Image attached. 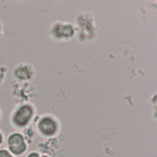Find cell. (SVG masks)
<instances>
[{"mask_svg":"<svg viewBox=\"0 0 157 157\" xmlns=\"http://www.w3.org/2000/svg\"><path fill=\"white\" fill-rule=\"evenodd\" d=\"M39 128L41 132L48 136L53 134L55 132L56 124L52 118L45 117L40 120L39 124Z\"/></svg>","mask_w":157,"mask_h":157,"instance_id":"cell-3","label":"cell"},{"mask_svg":"<svg viewBox=\"0 0 157 157\" xmlns=\"http://www.w3.org/2000/svg\"><path fill=\"white\" fill-rule=\"evenodd\" d=\"M28 157H39V156L37 153H31L28 155Z\"/></svg>","mask_w":157,"mask_h":157,"instance_id":"cell-6","label":"cell"},{"mask_svg":"<svg viewBox=\"0 0 157 157\" xmlns=\"http://www.w3.org/2000/svg\"><path fill=\"white\" fill-rule=\"evenodd\" d=\"M42 157H47V156H42Z\"/></svg>","mask_w":157,"mask_h":157,"instance_id":"cell-9","label":"cell"},{"mask_svg":"<svg viewBox=\"0 0 157 157\" xmlns=\"http://www.w3.org/2000/svg\"><path fill=\"white\" fill-rule=\"evenodd\" d=\"M8 145L12 152L19 155L22 153L26 149V144L23 136L18 132L10 134L8 138Z\"/></svg>","mask_w":157,"mask_h":157,"instance_id":"cell-2","label":"cell"},{"mask_svg":"<svg viewBox=\"0 0 157 157\" xmlns=\"http://www.w3.org/2000/svg\"><path fill=\"white\" fill-rule=\"evenodd\" d=\"M0 157H12V156L6 150H0Z\"/></svg>","mask_w":157,"mask_h":157,"instance_id":"cell-4","label":"cell"},{"mask_svg":"<svg viewBox=\"0 0 157 157\" xmlns=\"http://www.w3.org/2000/svg\"><path fill=\"white\" fill-rule=\"evenodd\" d=\"M2 139H3V136H2V133L0 132V144L2 143Z\"/></svg>","mask_w":157,"mask_h":157,"instance_id":"cell-7","label":"cell"},{"mask_svg":"<svg viewBox=\"0 0 157 157\" xmlns=\"http://www.w3.org/2000/svg\"><path fill=\"white\" fill-rule=\"evenodd\" d=\"M33 113V109L28 104H22L17 107L12 114V122L18 127H23L26 125Z\"/></svg>","mask_w":157,"mask_h":157,"instance_id":"cell-1","label":"cell"},{"mask_svg":"<svg viewBox=\"0 0 157 157\" xmlns=\"http://www.w3.org/2000/svg\"><path fill=\"white\" fill-rule=\"evenodd\" d=\"M2 35H3V27H2V24L0 21V39L2 37Z\"/></svg>","mask_w":157,"mask_h":157,"instance_id":"cell-5","label":"cell"},{"mask_svg":"<svg viewBox=\"0 0 157 157\" xmlns=\"http://www.w3.org/2000/svg\"><path fill=\"white\" fill-rule=\"evenodd\" d=\"M1 110L0 109V118H1Z\"/></svg>","mask_w":157,"mask_h":157,"instance_id":"cell-8","label":"cell"}]
</instances>
